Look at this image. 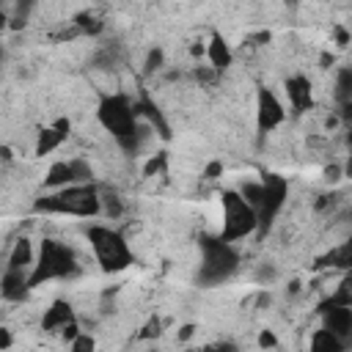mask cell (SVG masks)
<instances>
[{"label":"cell","mask_w":352,"mask_h":352,"mask_svg":"<svg viewBox=\"0 0 352 352\" xmlns=\"http://www.w3.org/2000/svg\"><path fill=\"white\" fill-rule=\"evenodd\" d=\"M36 212L44 214H69V217H94L102 212V192L96 184H72L63 190H50L36 201Z\"/></svg>","instance_id":"cell-1"},{"label":"cell","mask_w":352,"mask_h":352,"mask_svg":"<svg viewBox=\"0 0 352 352\" xmlns=\"http://www.w3.org/2000/svg\"><path fill=\"white\" fill-rule=\"evenodd\" d=\"M239 195L256 209L258 217V234L270 231V226L275 223V217L280 214L286 195H289V184L280 176H267L261 182H245L236 187Z\"/></svg>","instance_id":"cell-2"},{"label":"cell","mask_w":352,"mask_h":352,"mask_svg":"<svg viewBox=\"0 0 352 352\" xmlns=\"http://www.w3.org/2000/svg\"><path fill=\"white\" fill-rule=\"evenodd\" d=\"M239 267V250L236 245L220 239V236H204L201 239V261H198V283L201 286H220L226 283Z\"/></svg>","instance_id":"cell-3"},{"label":"cell","mask_w":352,"mask_h":352,"mask_svg":"<svg viewBox=\"0 0 352 352\" xmlns=\"http://www.w3.org/2000/svg\"><path fill=\"white\" fill-rule=\"evenodd\" d=\"M77 272V253L72 250V245L60 242V239H44L38 253H36V264L30 270V286H41L50 280H60Z\"/></svg>","instance_id":"cell-4"},{"label":"cell","mask_w":352,"mask_h":352,"mask_svg":"<svg viewBox=\"0 0 352 352\" xmlns=\"http://www.w3.org/2000/svg\"><path fill=\"white\" fill-rule=\"evenodd\" d=\"M220 239L236 245L239 239H248L250 234H258V217L256 209L239 195V190H223L220 192Z\"/></svg>","instance_id":"cell-5"},{"label":"cell","mask_w":352,"mask_h":352,"mask_svg":"<svg viewBox=\"0 0 352 352\" xmlns=\"http://www.w3.org/2000/svg\"><path fill=\"white\" fill-rule=\"evenodd\" d=\"M96 118H99L102 129L110 132L118 146H124L126 140H132L135 132H138V126H140V118L135 113V102H129L124 94H107V96H102L99 110H96Z\"/></svg>","instance_id":"cell-6"},{"label":"cell","mask_w":352,"mask_h":352,"mask_svg":"<svg viewBox=\"0 0 352 352\" xmlns=\"http://www.w3.org/2000/svg\"><path fill=\"white\" fill-rule=\"evenodd\" d=\"M85 236H88V245L94 250L96 264L104 272H121V270H126L132 264V250H129L126 239L116 228H110V226H88Z\"/></svg>","instance_id":"cell-7"},{"label":"cell","mask_w":352,"mask_h":352,"mask_svg":"<svg viewBox=\"0 0 352 352\" xmlns=\"http://www.w3.org/2000/svg\"><path fill=\"white\" fill-rule=\"evenodd\" d=\"M91 176H94V170H91V162L85 157L58 160L50 165V170L44 176V187L47 190H63L72 184H94Z\"/></svg>","instance_id":"cell-8"},{"label":"cell","mask_w":352,"mask_h":352,"mask_svg":"<svg viewBox=\"0 0 352 352\" xmlns=\"http://www.w3.org/2000/svg\"><path fill=\"white\" fill-rule=\"evenodd\" d=\"M286 121V104L272 88H258L256 94V126L258 132H272Z\"/></svg>","instance_id":"cell-9"},{"label":"cell","mask_w":352,"mask_h":352,"mask_svg":"<svg viewBox=\"0 0 352 352\" xmlns=\"http://www.w3.org/2000/svg\"><path fill=\"white\" fill-rule=\"evenodd\" d=\"M322 327L327 333H333L344 346H352V308L324 302L322 305Z\"/></svg>","instance_id":"cell-10"},{"label":"cell","mask_w":352,"mask_h":352,"mask_svg":"<svg viewBox=\"0 0 352 352\" xmlns=\"http://www.w3.org/2000/svg\"><path fill=\"white\" fill-rule=\"evenodd\" d=\"M283 88H286V102L294 113H308L314 107V88L305 74H292Z\"/></svg>","instance_id":"cell-11"},{"label":"cell","mask_w":352,"mask_h":352,"mask_svg":"<svg viewBox=\"0 0 352 352\" xmlns=\"http://www.w3.org/2000/svg\"><path fill=\"white\" fill-rule=\"evenodd\" d=\"M69 132H72V121H69V118H55L50 126H44V129L36 132V146H33V151H36L38 157L55 151V148L69 138Z\"/></svg>","instance_id":"cell-12"},{"label":"cell","mask_w":352,"mask_h":352,"mask_svg":"<svg viewBox=\"0 0 352 352\" xmlns=\"http://www.w3.org/2000/svg\"><path fill=\"white\" fill-rule=\"evenodd\" d=\"M74 322H77L74 308H72L66 300H55V302L44 311V316H41V330H44V333H60V336H63V330H69Z\"/></svg>","instance_id":"cell-13"},{"label":"cell","mask_w":352,"mask_h":352,"mask_svg":"<svg viewBox=\"0 0 352 352\" xmlns=\"http://www.w3.org/2000/svg\"><path fill=\"white\" fill-rule=\"evenodd\" d=\"M30 272H19V270H6L3 272V283H0V294L6 302H22L30 292Z\"/></svg>","instance_id":"cell-14"},{"label":"cell","mask_w":352,"mask_h":352,"mask_svg":"<svg viewBox=\"0 0 352 352\" xmlns=\"http://www.w3.org/2000/svg\"><path fill=\"white\" fill-rule=\"evenodd\" d=\"M206 60H209V66L220 74V72H226L231 63H234V52H231V47H228V41L223 38V36H212L209 38V44H206Z\"/></svg>","instance_id":"cell-15"},{"label":"cell","mask_w":352,"mask_h":352,"mask_svg":"<svg viewBox=\"0 0 352 352\" xmlns=\"http://www.w3.org/2000/svg\"><path fill=\"white\" fill-rule=\"evenodd\" d=\"M33 264H36V250H33V245H30L28 236H19V239L14 242V248H11V253H8V264H6V270L30 272Z\"/></svg>","instance_id":"cell-16"},{"label":"cell","mask_w":352,"mask_h":352,"mask_svg":"<svg viewBox=\"0 0 352 352\" xmlns=\"http://www.w3.org/2000/svg\"><path fill=\"white\" fill-rule=\"evenodd\" d=\"M324 267H333V270H346L352 272V236H346L344 242H338L324 258H322Z\"/></svg>","instance_id":"cell-17"},{"label":"cell","mask_w":352,"mask_h":352,"mask_svg":"<svg viewBox=\"0 0 352 352\" xmlns=\"http://www.w3.org/2000/svg\"><path fill=\"white\" fill-rule=\"evenodd\" d=\"M308 352H346V346H344L333 333H327L324 327H319V330L311 333Z\"/></svg>","instance_id":"cell-18"},{"label":"cell","mask_w":352,"mask_h":352,"mask_svg":"<svg viewBox=\"0 0 352 352\" xmlns=\"http://www.w3.org/2000/svg\"><path fill=\"white\" fill-rule=\"evenodd\" d=\"M327 302L341 305V308H352V272H344L341 280L336 283V289L330 292Z\"/></svg>","instance_id":"cell-19"},{"label":"cell","mask_w":352,"mask_h":352,"mask_svg":"<svg viewBox=\"0 0 352 352\" xmlns=\"http://www.w3.org/2000/svg\"><path fill=\"white\" fill-rule=\"evenodd\" d=\"M99 192H102V190H99ZM102 212H104L110 220L121 217V212H124V204L118 201V195H116V192H102Z\"/></svg>","instance_id":"cell-20"},{"label":"cell","mask_w":352,"mask_h":352,"mask_svg":"<svg viewBox=\"0 0 352 352\" xmlns=\"http://www.w3.org/2000/svg\"><path fill=\"white\" fill-rule=\"evenodd\" d=\"M165 165H168V157H165V151H157V154H151V157H148V162L143 165V176H154V173H162V170H165Z\"/></svg>","instance_id":"cell-21"},{"label":"cell","mask_w":352,"mask_h":352,"mask_svg":"<svg viewBox=\"0 0 352 352\" xmlns=\"http://www.w3.org/2000/svg\"><path fill=\"white\" fill-rule=\"evenodd\" d=\"M69 349H72V352H94V349H96V341H94V336L80 333V336L69 344Z\"/></svg>","instance_id":"cell-22"},{"label":"cell","mask_w":352,"mask_h":352,"mask_svg":"<svg viewBox=\"0 0 352 352\" xmlns=\"http://www.w3.org/2000/svg\"><path fill=\"white\" fill-rule=\"evenodd\" d=\"M162 50L160 47H154V50H148V55H146V66H143V72L146 74H151V72H160L162 69Z\"/></svg>","instance_id":"cell-23"},{"label":"cell","mask_w":352,"mask_h":352,"mask_svg":"<svg viewBox=\"0 0 352 352\" xmlns=\"http://www.w3.org/2000/svg\"><path fill=\"white\" fill-rule=\"evenodd\" d=\"M160 336H162V322H160V316H151V319L146 322L140 338H160Z\"/></svg>","instance_id":"cell-24"},{"label":"cell","mask_w":352,"mask_h":352,"mask_svg":"<svg viewBox=\"0 0 352 352\" xmlns=\"http://www.w3.org/2000/svg\"><path fill=\"white\" fill-rule=\"evenodd\" d=\"M258 346H261L264 352L278 349V336H275L272 330H261V333H258Z\"/></svg>","instance_id":"cell-25"},{"label":"cell","mask_w":352,"mask_h":352,"mask_svg":"<svg viewBox=\"0 0 352 352\" xmlns=\"http://www.w3.org/2000/svg\"><path fill=\"white\" fill-rule=\"evenodd\" d=\"M201 352H239V349H236V344H231V341H212V344L204 346Z\"/></svg>","instance_id":"cell-26"},{"label":"cell","mask_w":352,"mask_h":352,"mask_svg":"<svg viewBox=\"0 0 352 352\" xmlns=\"http://www.w3.org/2000/svg\"><path fill=\"white\" fill-rule=\"evenodd\" d=\"M223 176V162L220 160H212L206 168H204V179H220Z\"/></svg>","instance_id":"cell-27"},{"label":"cell","mask_w":352,"mask_h":352,"mask_svg":"<svg viewBox=\"0 0 352 352\" xmlns=\"http://www.w3.org/2000/svg\"><path fill=\"white\" fill-rule=\"evenodd\" d=\"M333 36H336L338 47H346V44H349V38H352V36H349V33H346L341 25H336V28H333Z\"/></svg>","instance_id":"cell-28"},{"label":"cell","mask_w":352,"mask_h":352,"mask_svg":"<svg viewBox=\"0 0 352 352\" xmlns=\"http://www.w3.org/2000/svg\"><path fill=\"white\" fill-rule=\"evenodd\" d=\"M341 173H344V168H341V165H330V168H324V179H327V182H338V179H341Z\"/></svg>","instance_id":"cell-29"},{"label":"cell","mask_w":352,"mask_h":352,"mask_svg":"<svg viewBox=\"0 0 352 352\" xmlns=\"http://www.w3.org/2000/svg\"><path fill=\"white\" fill-rule=\"evenodd\" d=\"M8 346H11V330H8V327H3V338H0V349L6 352Z\"/></svg>","instance_id":"cell-30"},{"label":"cell","mask_w":352,"mask_h":352,"mask_svg":"<svg viewBox=\"0 0 352 352\" xmlns=\"http://www.w3.org/2000/svg\"><path fill=\"white\" fill-rule=\"evenodd\" d=\"M192 330H195V327H192V324H184V327H182V330H179V341H187V338H190V336H192Z\"/></svg>","instance_id":"cell-31"},{"label":"cell","mask_w":352,"mask_h":352,"mask_svg":"<svg viewBox=\"0 0 352 352\" xmlns=\"http://www.w3.org/2000/svg\"><path fill=\"white\" fill-rule=\"evenodd\" d=\"M344 173L352 179V148H349V157H346V165H344Z\"/></svg>","instance_id":"cell-32"},{"label":"cell","mask_w":352,"mask_h":352,"mask_svg":"<svg viewBox=\"0 0 352 352\" xmlns=\"http://www.w3.org/2000/svg\"><path fill=\"white\" fill-rule=\"evenodd\" d=\"M346 113H349V116H352V104H346Z\"/></svg>","instance_id":"cell-33"},{"label":"cell","mask_w":352,"mask_h":352,"mask_svg":"<svg viewBox=\"0 0 352 352\" xmlns=\"http://www.w3.org/2000/svg\"><path fill=\"white\" fill-rule=\"evenodd\" d=\"M184 352H198V349H184Z\"/></svg>","instance_id":"cell-34"},{"label":"cell","mask_w":352,"mask_h":352,"mask_svg":"<svg viewBox=\"0 0 352 352\" xmlns=\"http://www.w3.org/2000/svg\"><path fill=\"white\" fill-rule=\"evenodd\" d=\"M148 352H160V349H148Z\"/></svg>","instance_id":"cell-35"}]
</instances>
